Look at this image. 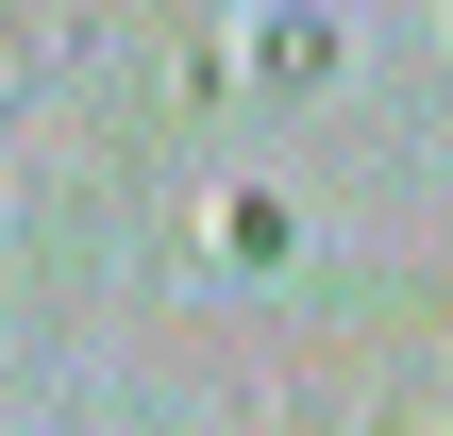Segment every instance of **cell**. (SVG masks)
<instances>
[{"instance_id": "cell-1", "label": "cell", "mask_w": 453, "mask_h": 436, "mask_svg": "<svg viewBox=\"0 0 453 436\" xmlns=\"http://www.w3.org/2000/svg\"><path fill=\"white\" fill-rule=\"evenodd\" d=\"M219 252H235V269H286V252H303V218H286L269 185H235V202H219Z\"/></svg>"}, {"instance_id": "cell-2", "label": "cell", "mask_w": 453, "mask_h": 436, "mask_svg": "<svg viewBox=\"0 0 453 436\" xmlns=\"http://www.w3.org/2000/svg\"><path fill=\"white\" fill-rule=\"evenodd\" d=\"M319 67H336L319 17H269V34H252V84H319Z\"/></svg>"}, {"instance_id": "cell-3", "label": "cell", "mask_w": 453, "mask_h": 436, "mask_svg": "<svg viewBox=\"0 0 453 436\" xmlns=\"http://www.w3.org/2000/svg\"><path fill=\"white\" fill-rule=\"evenodd\" d=\"M168 17H219V0H168Z\"/></svg>"}]
</instances>
